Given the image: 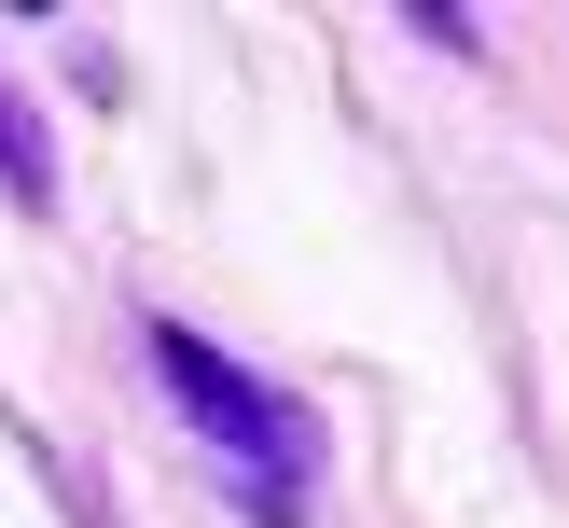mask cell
Here are the masks:
<instances>
[{
	"label": "cell",
	"instance_id": "6da1fadb",
	"mask_svg": "<svg viewBox=\"0 0 569 528\" xmlns=\"http://www.w3.org/2000/svg\"><path fill=\"white\" fill-rule=\"evenodd\" d=\"M153 361H167V389H181V417L237 459V487H264V515H292L306 472H320V417H306L292 389L237 376V361H222L209 333H181V320H153Z\"/></svg>",
	"mask_w": 569,
	"mask_h": 528
}]
</instances>
